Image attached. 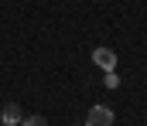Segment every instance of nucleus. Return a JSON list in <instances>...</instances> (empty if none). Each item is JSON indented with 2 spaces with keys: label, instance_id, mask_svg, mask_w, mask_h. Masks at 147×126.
Segmentation results:
<instances>
[{
  "label": "nucleus",
  "instance_id": "obj_3",
  "mask_svg": "<svg viewBox=\"0 0 147 126\" xmlns=\"http://www.w3.org/2000/svg\"><path fill=\"white\" fill-rule=\"evenodd\" d=\"M96 61H99L103 68H113V51L110 48H99V51H96Z\"/></svg>",
  "mask_w": 147,
  "mask_h": 126
},
{
  "label": "nucleus",
  "instance_id": "obj_2",
  "mask_svg": "<svg viewBox=\"0 0 147 126\" xmlns=\"http://www.w3.org/2000/svg\"><path fill=\"white\" fill-rule=\"evenodd\" d=\"M0 119H3L7 126H21V123H24V113H21V106H17V102H7V106H3V113H0Z\"/></svg>",
  "mask_w": 147,
  "mask_h": 126
},
{
  "label": "nucleus",
  "instance_id": "obj_1",
  "mask_svg": "<svg viewBox=\"0 0 147 126\" xmlns=\"http://www.w3.org/2000/svg\"><path fill=\"white\" fill-rule=\"evenodd\" d=\"M113 123H116V116H113L110 106H92L86 116V126H113Z\"/></svg>",
  "mask_w": 147,
  "mask_h": 126
},
{
  "label": "nucleus",
  "instance_id": "obj_4",
  "mask_svg": "<svg viewBox=\"0 0 147 126\" xmlns=\"http://www.w3.org/2000/svg\"><path fill=\"white\" fill-rule=\"evenodd\" d=\"M21 126H51V123H48L45 116H24V123H21Z\"/></svg>",
  "mask_w": 147,
  "mask_h": 126
},
{
  "label": "nucleus",
  "instance_id": "obj_5",
  "mask_svg": "<svg viewBox=\"0 0 147 126\" xmlns=\"http://www.w3.org/2000/svg\"><path fill=\"white\" fill-rule=\"evenodd\" d=\"M82 126H86V123H82Z\"/></svg>",
  "mask_w": 147,
  "mask_h": 126
}]
</instances>
